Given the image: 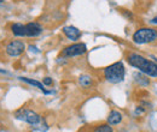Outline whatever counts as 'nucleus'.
I'll return each instance as SVG.
<instances>
[{"label":"nucleus","mask_w":157,"mask_h":132,"mask_svg":"<svg viewBox=\"0 0 157 132\" xmlns=\"http://www.w3.org/2000/svg\"><path fill=\"white\" fill-rule=\"evenodd\" d=\"M63 33L71 41H76L81 37V31L78 30V28L73 27V25H68V27H64L63 28Z\"/></svg>","instance_id":"6e6552de"},{"label":"nucleus","mask_w":157,"mask_h":132,"mask_svg":"<svg viewBox=\"0 0 157 132\" xmlns=\"http://www.w3.org/2000/svg\"><path fill=\"white\" fill-rule=\"evenodd\" d=\"M1 2H4V0H0V4H1Z\"/></svg>","instance_id":"6ab92c4d"},{"label":"nucleus","mask_w":157,"mask_h":132,"mask_svg":"<svg viewBox=\"0 0 157 132\" xmlns=\"http://www.w3.org/2000/svg\"><path fill=\"white\" fill-rule=\"evenodd\" d=\"M11 31L15 36H18V37H22V36H27L25 35V25L21 24V23H13L11 25Z\"/></svg>","instance_id":"9d476101"},{"label":"nucleus","mask_w":157,"mask_h":132,"mask_svg":"<svg viewBox=\"0 0 157 132\" xmlns=\"http://www.w3.org/2000/svg\"><path fill=\"white\" fill-rule=\"evenodd\" d=\"M22 82H25V83H28V84H30V85H33V87H36L38 89L40 90H42V93H45V94H50V91H47V90H45V88H44V83H40L38 80H35V79H30V78H27V77H18Z\"/></svg>","instance_id":"f8f14e48"},{"label":"nucleus","mask_w":157,"mask_h":132,"mask_svg":"<svg viewBox=\"0 0 157 132\" xmlns=\"http://www.w3.org/2000/svg\"><path fill=\"white\" fill-rule=\"evenodd\" d=\"M42 83H44V85H47V87H50V85H52V78H50V77H45L44 79H42Z\"/></svg>","instance_id":"dca6fc26"},{"label":"nucleus","mask_w":157,"mask_h":132,"mask_svg":"<svg viewBox=\"0 0 157 132\" xmlns=\"http://www.w3.org/2000/svg\"><path fill=\"white\" fill-rule=\"evenodd\" d=\"M122 121V114L117 111H111L108 116V124L110 125H118Z\"/></svg>","instance_id":"9b49d317"},{"label":"nucleus","mask_w":157,"mask_h":132,"mask_svg":"<svg viewBox=\"0 0 157 132\" xmlns=\"http://www.w3.org/2000/svg\"><path fill=\"white\" fill-rule=\"evenodd\" d=\"M157 40V29L155 28H139L132 36V41L137 45H146Z\"/></svg>","instance_id":"7ed1b4c3"},{"label":"nucleus","mask_w":157,"mask_h":132,"mask_svg":"<svg viewBox=\"0 0 157 132\" xmlns=\"http://www.w3.org/2000/svg\"><path fill=\"white\" fill-rule=\"evenodd\" d=\"M133 77H134V80L138 85H140L141 88L143 87H149L150 85V79L147 78V76L143 72H134L133 73Z\"/></svg>","instance_id":"1a4fd4ad"},{"label":"nucleus","mask_w":157,"mask_h":132,"mask_svg":"<svg viewBox=\"0 0 157 132\" xmlns=\"http://www.w3.org/2000/svg\"><path fill=\"white\" fill-rule=\"evenodd\" d=\"M121 12L123 13V16H124V17H127V18L131 19V20H132V19H133V17H134V16H133V13H132L131 11H127V10H122Z\"/></svg>","instance_id":"2eb2a0df"},{"label":"nucleus","mask_w":157,"mask_h":132,"mask_svg":"<svg viewBox=\"0 0 157 132\" xmlns=\"http://www.w3.org/2000/svg\"><path fill=\"white\" fill-rule=\"evenodd\" d=\"M134 113L136 115H140V114H144L145 113V107H143V106H139L136 108V111H134Z\"/></svg>","instance_id":"f3484780"},{"label":"nucleus","mask_w":157,"mask_h":132,"mask_svg":"<svg viewBox=\"0 0 157 132\" xmlns=\"http://www.w3.org/2000/svg\"><path fill=\"white\" fill-rule=\"evenodd\" d=\"M150 22H151V23H152V24H157V17H154V18L151 19V20H150Z\"/></svg>","instance_id":"a211bd4d"},{"label":"nucleus","mask_w":157,"mask_h":132,"mask_svg":"<svg viewBox=\"0 0 157 132\" xmlns=\"http://www.w3.org/2000/svg\"><path fill=\"white\" fill-rule=\"evenodd\" d=\"M78 83H80V85L82 87V88H91L92 85H93V79H92V77L88 75H82L80 78H78Z\"/></svg>","instance_id":"ddd939ff"},{"label":"nucleus","mask_w":157,"mask_h":132,"mask_svg":"<svg viewBox=\"0 0 157 132\" xmlns=\"http://www.w3.org/2000/svg\"><path fill=\"white\" fill-rule=\"evenodd\" d=\"M16 119L18 120H23L30 125H38L41 121V116L38 113H35L32 109H27V108H21L15 113Z\"/></svg>","instance_id":"20e7f679"},{"label":"nucleus","mask_w":157,"mask_h":132,"mask_svg":"<svg viewBox=\"0 0 157 132\" xmlns=\"http://www.w3.org/2000/svg\"><path fill=\"white\" fill-rule=\"evenodd\" d=\"M87 52V47L85 43L80 42V43H73L68 47H65L62 52H60V55L64 58H73V57H78V55H82Z\"/></svg>","instance_id":"39448f33"},{"label":"nucleus","mask_w":157,"mask_h":132,"mask_svg":"<svg viewBox=\"0 0 157 132\" xmlns=\"http://www.w3.org/2000/svg\"><path fill=\"white\" fill-rule=\"evenodd\" d=\"M126 60L132 67L138 69L140 72L145 73L149 77L157 78V62L149 60L147 58L143 57L138 53H132V52L127 54Z\"/></svg>","instance_id":"f257e3e1"},{"label":"nucleus","mask_w":157,"mask_h":132,"mask_svg":"<svg viewBox=\"0 0 157 132\" xmlns=\"http://www.w3.org/2000/svg\"><path fill=\"white\" fill-rule=\"evenodd\" d=\"M92 132H114V129L110 124H99L93 127Z\"/></svg>","instance_id":"4468645a"},{"label":"nucleus","mask_w":157,"mask_h":132,"mask_svg":"<svg viewBox=\"0 0 157 132\" xmlns=\"http://www.w3.org/2000/svg\"><path fill=\"white\" fill-rule=\"evenodd\" d=\"M42 27L40 25L38 22H30L25 24V35L28 37H36L42 33Z\"/></svg>","instance_id":"0eeeda50"},{"label":"nucleus","mask_w":157,"mask_h":132,"mask_svg":"<svg viewBox=\"0 0 157 132\" xmlns=\"http://www.w3.org/2000/svg\"><path fill=\"white\" fill-rule=\"evenodd\" d=\"M24 49H25V45L20 40H12L5 46L6 54L11 58L20 57L21 54L24 52Z\"/></svg>","instance_id":"423d86ee"},{"label":"nucleus","mask_w":157,"mask_h":132,"mask_svg":"<svg viewBox=\"0 0 157 132\" xmlns=\"http://www.w3.org/2000/svg\"><path fill=\"white\" fill-rule=\"evenodd\" d=\"M103 73H104V78L109 83L117 84L124 79L126 69H124L122 61H117V62H114L113 65H109L108 67H105Z\"/></svg>","instance_id":"f03ea898"}]
</instances>
